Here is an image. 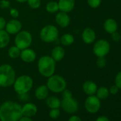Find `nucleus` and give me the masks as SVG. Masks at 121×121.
<instances>
[{
    "label": "nucleus",
    "mask_w": 121,
    "mask_h": 121,
    "mask_svg": "<svg viewBox=\"0 0 121 121\" xmlns=\"http://www.w3.org/2000/svg\"><path fill=\"white\" fill-rule=\"evenodd\" d=\"M22 116V106L17 103L7 101L0 105L1 121H19Z\"/></svg>",
    "instance_id": "nucleus-1"
},
{
    "label": "nucleus",
    "mask_w": 121,
    "mask_h": 121,
    "mask_svg": "<svg viewBox=\"0 0 121 121\" xmlns=\"http://www.w3.org/2000/svg\"><path fill=\"white\" fill-rule=\"evenodd\" d=\"M33 79L27 75H22L15 79L14 83V88L19 95L26 94L33 86Z\"/></svg>",
    "instance_id": "nucleus-4"
},
{
    "label": "nucleus",
    "mask_w": 121,
    "mask_h": 121,
    "mask_svg": "<svg viewBox=\"0 0 121 121\" xmlns=\"http://www.w3.org/2000/svg\"><path fill=\"white\" fill-rule=\"evenodd\" d=\"M37 67L38 71L41 76L48 78L54 74L56 61L50 56H43L39 59Z\"/></svg>",
    "instance_id": "nucleus-2"
},
{
    "label": "nucleus",
    "mask_w": 121,
    "mask_h": 121,
    "mask_svg": "<svg viewBox=\"0 0 121 121\" xmlns=\"http://www.w3.org/2000/svg\"><path fill=\"white\" fill-rule=\"evenodd\" d=\"M46 11L50 13V14H53L58 12V10H59V7H58V4L56 2L54 1H51L49 2L46 7Z\"/></svg>",
    "instance_id": "nucleus-26"
},
{
    "label": "nucleus",
    "mask_w": 121,
    "mask_h": 121,
    "mask_svg": "<svg viewBox=\"0 0 121 121\" xmlns=\"http://www.w3.org/2000/svg\"><path fill=\"white\" fill-rule=\"evenodd\" d=\"M85 107L86 110L90 113L97 112L100 108V99L95 95H89L85 102Z\"/></svg>",
    "instance_id": "nucleus-10"
},
{
    "label": "nucleus",
    "mask_w": 121,
    "mask_h": 121,
    "mask_svg": "<svg viewBox=\"0 0 121 121\" xmlns=\"http://www.w3.org/2000/svg\"><path fill=\"white\" fill-rule=\"evenodd\" d=\"M7 22L3 17H0V30L5 29Z\"/></svg>",
    "instance_id": "nucleus-35"
},
{
    "label": "nucleus",
    "mask_w": 121,
    "mask_h": 121,
    "mask_svg": "<svg viewBox=\"0 0 121 121\" xmlns=\"http://www.w3.org/2000/svg\"><path fill=\"white\" fill-rule=\"evenodd\" d=\"M115 86H116L118 88L121 89V71L119 72V73L116 75L115 79Z\"/></svg>",
    "instance_id": "nucleus-31"
},
{
    "label": "nucleus",
    "mask_w": 121,
    "mask_h": 121,
    "mask_svg": "<svg viewBox=\"0 0 121 121\" xmlns=\"http://www.w3.org/2000/svg\"><path fill=\"white\" fill-rule=\"evenodd\" d=\"M63 98H71L72 97V93L71 91L69 90H67V89H65L63 92Z\"/></svg>",
    "instance_id": "nucleus-37"
},
{
    "label": "nucleus",
    "mask_w": 121,
    "mask_h": 121,
    "mask_svg": "<svg viewBox=\"0 0 121 121\" xmlns=\"http://www.w3.org/2000/svg\"><path fill=\"white\" fill-rule=\"evenodd\" d=\"M16 79V72L9 64L0 66V86L7 88L12 86Z\"/></svg>",
    "instance_id": "nucleus-3"
},
{
    "label": "nucleus",
    "mask_w": 121,
    "mask_h": 121,
    "mask_svg": "<svg viewBox=\"0 0 121 121\" xmlns=\"http://www.w3.org/2000/svg\"><path fill=\"white\" fill-rule=\"evenodd\" d=\"M10 7V2L7 0H1L0 1V8L7 9Z\"/></svg>",
    "instance_id": "nucleus-32"
},
{
    "label": "nucleus",
    "mask_w": 121,
    "mask_h": 121,
    "mask_svg": "<svg viewBox=\"0 0 121 121\" xmlns=\"http://www.w3.org/2000/svg\"><path fill=\"white\" fill-rule=\"evenodd\" d=\"M16 1L20 3H24V2H27L28 0H16Z\"/></svg>",
    "instance_id": "nucleus-41"
},
{
    "label": "nucleus",
    "mask_w": 121,
    "mask_h": 121,
    "mask_svg": "<svg viewBox=\"0 0 121 121\" xmlns=\"http://www.w3.org/2000/svg\"><path fill=\"white\" fill-rule=\"evenodd\" d=\"M74 42V37L71 34H65L60 38V43L64 46H69Z\"/></svg>",
    "instance_id": "nucleus-23"
},
{
    "label": "nucleus",
    "mask_w": 121,
    "mask_h": 121,
    "mask_svg": "<svg viewBox=\"0 0 121 121\" xmlns=\"http://www.w3.org/2000/svg\"><path fill=\"white\" fill-rule=\"evenodd\" d=\"M19 121H33L29 117H26V116H22Z\"/></svg>",
    "instance_id": "nucleus-40"
},
{
    "label": "nucleus",
    "mask_w": 121,
    "mask_h": 121,
    "mask_svg": "<svg viewBox=\"0 0 121 121\" xmlns=\"http://www.w3.org/2000/svg\"><path fill=\"white\" fill-rule=\"evenodd\" d=\"M109 93H109V90L106 87H104V86L100 87L96 91L97 97L99 99H105L106 98L108 97Z\"/></svg>",
    "instance_id": "nucleus-25"
},
{
    "label": "nucleus",
    "mask_w": 121,
    "mask_h": 121,
    "mask_svg": "<svg viewBox=\"0 0 121 121\" xmlns=\"http://www.w3.org/2000/svg\"><path fill=\"white\" fill-rule=\"evenodd\" d=\"M9 41L10 36L6 30H0V48H4L7 46Z\"/></svg>",
    "instance_id": "nucleus-21"
},
{
    "label": "nucleus",
    "mask_w": 121,
    "mask_h": 121,
    "mask_svg": "<svg viewBox=\"0 0 121 121\" xmlns=\"http://www.w3.org/2000/svg\"><path fill=\"white\" fill-rule=\"evenodd\" d=\"M95 121H109V120H108V118L106 116L103 115V116H100V117H98L96 119V120H95Z\"/></svg>",
    "instance_id": "nucleus-39"
},
{
    "label": "nucleus",
    "mask_w": 121,
    "mask_h": 121,
    "mask_svg": "<svg viewBox=\"0 0 121 121\" xmlns=\"http://www.w3.org/2000/svg\"><path fill=\"white\" fill-rule=\"evenodd\" d=\"M48 95V88L46 85L39 86L35 91V95L39 100H44Z\"/></svg>",
    "instance_id": "nucleus-20"
},
{
    "label": "nucleus",
    "mask_w": 121,
    "mask_h": 121,
    "mask_svg": "<svg viewBox=\"0 0 121 121\" xmlns=\"http://www.w3.org/2000/svg\"><path fill=\"white\" fill-rule=\"evenodd\" d=\"M104 29L108 34H112L117 31V24L116 21L113 19H108L104 22Z\"/></svg>",
    "instance_id": "nucleus-19"
},
{
    "label": "nucleus",
    "mask_w": 121,
    "mask_h": 121,
    "mask_svg": "<svg viewBox=\"0 0 121 121\" xmlns=\"http://www.w3.org/2000/svg\"><path fill=\"white\" fill-rule=\"evenodd\" d=\"M96 36L95 32L91 28H86L82 33V39L84 43L90 44L94 42Z\"/></svg>",
    "instance_id": "nucleus-16"
},
{
    "label": "nucleus",
    "mask_w": 121,
    "mask_h": 121,
    "mask_svg": "<svg viewBox=\"0 0 121 121\" xmlns=\"http://www.w3.org/2000/svg\"><path fill=\"white\" fill-rule=\"evenodd\" d=\"M14 43L15 46L20 50L29 48L32 43V36L31 33L27 31H20L15 36Z\"/></svg>",
    "instance_id": "nucleus-7"
},
{
    "label": "nucleus",
    "mask_w": 121,
    "mask_h": 121,
    "mask_svg": "<svg viewBox=\"0 0 121 121\" xmlns=\"http://www.w3.org/2000/svg\"><path fill=\"white\" fill-rule=\"evenodd\" d=\"M93 51L97 57H104L110 51V43L105 39H100L95 42Z\"/></svg>",
    "instance_id": "nucleus-8"
},
{
    "label": "nucleus",
    "mask_w": 121,
    "mask_h": 121,
    "mask_svg": "<svg viewBox=\"0 0 121 121\" xmlns=\"http://www.w3.org/2000/svg\"><path fill=\"white\" fill-rule=\"evenodd\" d=\"M59 35L58 29L53 25H46L40 31V38L45 43H52L57 40Z\"/></svg>",
    "instance_id": "nucleus-6"
},
{
    "label": "nucleus",
    "mask_w": 121,
    "mask_h": 121,
    "mask_svg": "<svg viewBox=\"0 0 121 121\" xmlns=\"http://www.w3.org/2000/svg\"><path fill=\"white\" fill-rule=\"evenodd\" d=\"M65 56V50L62 46H55L52 50L51 53V56L55 61H60Z\"/></svg>",
    "instance_id": "nucleus-17"
},
{
    "label": "nucleus",
    "mask_w": 121,
    "mask_h": 121,
    "mask_svg": "<svg viewBox=\"0 0 121 121\" xmlns=\"http://www.w3.org/2000/svg\"><path fill=\"white\" fill-rule=\"evenodd\" d=\"M118 90H119V88H118L115 85H114V86H112L110 88V89H109V93H111L112 95H115V94L117 93Z\"/></svg>",
    "instance_id": "nucleus-36"
},
{
    "label": "nucleus",
    "mask_w": 121,
    "mask_h": 121,
    "mask_svg": "<svg viewBox=\"0 0 121 121\" xmlns=\"http://www.w3.org/2000/svg\"><path fill=\"white\" fill-rule=\"evenodd\" d=\"M22 24L21 22L17 19H13L9 21L7 23L5 27V30L9 34H17L20 31H22Z\"/></svg>",
    "instance_id": "nucleus-11"
},
{
    "label": "nucleus",
    "mask_w": 121,
    "mask_h": 121,
    "mask_svg": "<svg viewBox=\"0 0 121 121\" xmlns=\"http://www.w3.org/2000/svg\"><path fill=\"white\" fill-rule=\"evenodd\" d=\"M88 2V4L93 9L98 8L100 3H101V0H87Z\"/></svg>",
    "instance_id": "nucleus-29"
},
{
    "label": "nucleus",
    "mask_w": 121,
    "mask_h": 121,
    "mask_svg": "<svg viewBox=\"0 0 121 121\" xmlns=\"http://www.w3.org/2000/svg\"><path fill=\"white\" fill-rule=\"evenodd\" d=\"M37 110L38 109L36 105L31 103H27L22 106V112L23 116L31 117L36 114Z\"/></svg>",
    "instance_id": "nucleus-14"
},
{
    "label": "nucleus",
    "mask_w": 121,
    "mask_h": 121,
    "mask_svg": "<svg viewBox=\"0 0 121 121\" xmlns=\"http://www.w3.org/2000/svg\"><path fill=\"white\" fill-rule=\"evenodd\" d=\"M111 38L115 42H118L121 39V36H120V33L115 31V32L111 34Z\"/></svg>",
    "instance_id": "nucleus-33"
},
{
    "label": "nucleus",
    "mask_w": 121,
    "mask_h": 121,
    "mask_svg": "<svg viewBox=\"0 0 121 121\" xmlns=\"http://www.w3.org/2000/svg\"><path fill=\"white\" fill-rule=\"evenodd\" d=\"M21 50L16 46H11L8 50V55L11 58L15 59L17 58L19 56H20Z\"/></svg>",
    "instance_id": "nucleus-24"
},
{
    "label": "nucleus",
    "mask_w": 121,
    "mask_h": 121,
    "mask_svg": "<svg viewBox=\"0 0 121 121\" xmlns=\"http://www.w3.org/2000/svg\"><path fill=\"white\" fill-rule=\"evenodd\" d=\"M9 13H10V15H11L13 18H14V19L17 18V17L19 16V11H18L17 9H14V8L10 9Z\"/></svg>",
    "instance_id": "nucleus-34"
},
{
    "label": "nucleus",
    "mask_w": 121,
    "mask_h": 121,
    "mask_svg": "<svg viewBox=\"0 0 121 121\" xmlns=\"http://www.w3.org/2000/svg\"><path fill=\"white\" fill-rule=\"evenodd\" d=\"M27 3L30 8L36 9L40 7L41 2V0H28Z\"/></svg>",
    "instance_id": "nucleus-27"
},
{
    "label": "nucleus",
    "mask_w": 121,
    "mask_h": 121,
    "mask_svg": "<svg viewBox=\"0 0 121 121\" xmlns=\"http://www.w3.org/2000/svg\"><path fill=\"white\" fill-rule=\"evenodd\" d=\"M55 20L56 24L62 28H66L67 27L69 24H70V17L68 14V13L64 12H58L56 15Z\"/></svg>",
    "instance_id": "nucleus-13"
},
{
    "label": "nucleus",
    "mask_w": 121,
    "mask_h": 121,
    "mask_svg": "<svg viewBox=\"0 0 121 121\" xmlns=\"http://www.w3.org/2000/svg\"><path fill=\"white\" fill-rule=\"evenodd\" d=\"M46 105L51 108H59L60 107V100L56 96H51L46 99Z\"/></svg>",
    "instance_id": "nucleus-22"
},
{
    "label": "nucleus",
    "mask_w": 121,
    "mask_h": 121,
    "mask_svg": "<svg viewBox=\"0 0 121 121\" xmlns=\"http://www.w3.org/2000/svg\"><path fill=\"white\" fill-rule=\"evenodd\" d=\"M58 4L60 12L69 13L71 12L75 7V0H59Z\"/></svg>",
    "instance_id": "nucleus-15"
},
{
    "label": "nucleus",
    "mask_w": 121,
    "mask_h": 121,
    "mask_svg": "<svg viewBox=\"0 0 121 121\" xmlns=\"http://www.w3.org/2000/svg\"><path fill=\"white\" fill-rule=\"evenodd\" d=\"M60 115V110L58 108H53L49 112V116L52 119H57Z\"/></svg>",
    "instance_id": "nucleus-28"
},
{
    "label": "nucleus",
    "mask_w": 121,
    "mask_h": 121,
    "mask_svg": "<svg viewBox=\"0 0 121 121\" xmlns=\"http://www.w3.org/2000/svg\"><path fill=\"white\" fill-rule=\"evenodd\" d=\"M20 58L24 62L31 63L35 60L36 58V53L35 51H34L33 49L27 48L21 50Z\"/></svg>",
    "instance_id": "nucleus-12"
},
{
    "label": "nucleus",
    "mask_w": 121,
    "mask_h": 121,
    "mask_svg": "<svg viewBox=\"0 0 121 121\" xmlns=\"http://www.w3.org/2000/svg\"><path fill=\"white\" fill-rule=\"evenodd\" d=\"M68 121H82V120H81V119L78 116H77V115H73V116L71 117Z\"/></svg>",
    "instance_id": "nucleus-38"
},
{
    "label": "nucleus",
    "mask_w": 121,
    "mask_h": 121,
    "mask_svg": "<svg viewBox=\"0 0 121 121\" xmlns=\"http://www.w3.org/2000/svg\"><path fill=\"white\" fill-rule=\"evenodd\" d=\"M96 64L99 68H103L106 65V60L104 57H98Z\"/></svg>",
    "instance_id": "nucleus-30"
},
{
    "label": "nucleus",
    "mask_w": 121,
    "mask_h": 121,
    "mask_svg": "<svg viewBox=\"0 0 121 121\" xmlns=\"http://www.w3.org/2000/svg\"><path fill=\"white\" fill-rule=\"evenodd\" d=\"M97 85L92 81H87L83 84V90L88 95H93L96 93Z\"/></svg>",
    "instance_id": "nucleus-18"
},
{
    "label": "nucleus",
    "mask_w": 121,
    "mask_h": 121,
    "mask_svg": "<svg viewBox=\"0 0 121 121\" xmlns=\"http://www.w3.org/2000/svg\"><path fill=\"white\" fill-rule=\"evenodd\" d=\"M60 107L68 113H74L78 110V103L73 97L66 98L60 101Z\"/></svg>",
    "instance_id": "nucleus-9"
},
{
    "label": "nucleus",
    "mask_w": 121,
    "mask_h": 121,
    "mask_svg": "<svg viewBox=\"0 0 121 121\" xmlns=\"http://www.w3.org/2000/svg\"><path fill=\"white\" fill-rule=\"evenodd\" d=\"M46 86L53 93H61L66 88V81L62 76L53 74L48 77Z\"/></svg>",
    "instance_id": "nucleus-5"
}]
</instances>
